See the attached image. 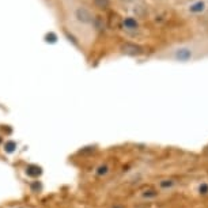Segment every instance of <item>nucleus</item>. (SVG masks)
Masks as SVG:
<instances>
[{
    "mask_svg": "<svg viewBox=\"0 0 208 208\" xmlns=\"http://www.w3.org/2000/svg\"><path fill=\"white\" fill-rule=\"evenodd\" d=\"M75 18L79 22H82V23H90V22H93V14L86 7H79V8H76V11H75Z\"/></svg>",
    "mask_w": 208,
    "mask_h": 208,
    "instance_id": "1",
    "label": "nucleus"
},
{
    "mask_svg": "<svg viewBox=\"0 0 208 208\" xmlns=\"http://www.w3.org/2000/svg\"><path fill=\"white\" fill-rule=\"evenodd\" d=\"M192 56H193L192 49H189V48H186V46L180 48V49H177L176 53H174V57L177 59L178 61H188V60L192 59Z\"/></svg>",
    "mask_w": 208,
    "mask_h": 208,
    "instance_id": "2",
    "label": "nucleus"
},
{
    "mask_svg": "<svg viewBox=\"0 0 208 208\" xmlns=\"http://www.w3.org/2000/svg\"><path fill=\"white\" fill-rule=\"evenodd\" d=\"M205 7H207L205 1H203V0H199V1H196V3L190 4L189 11H190L192 14H200V12H203V11L205 10Z\"/></svg>",
    "mask_w": 208,
    "mask_h": 208,
    "instance_id": "3",
    "label": "nucleus"
},
{
    "mask_svg": "<svg viewBox=\"0 0 208 208\" xmlns=\"http://www.w3.org/2000/svg\"><path fill=\"white\" fill-rule=\"evenodd\" d=\"M123 52L128 53V55H139V53H141V48L137 45H133V44H125V45H123Z\"/></svg>",
    "mask_w": 208,
    "mask_h": 208,
    "instance_id": "4",
    "label": "nucleus"
},
{
    "mask_svg": "<svg viewBox=\"0 0 208 208\" xmlns=\"http://www.w3.org/2000/svg\"><path fill=\"white\" fill-rule=\"evenodd\" d=\"M124 26L127 29H136L137 27V22H136L135 18H127L124 21Z\"/></svg>",
    "mask_w": 208,
    "mask_h": 208,
    "instance_id": "5",
    "label": "nucleus"
},
{
    "mask_svg": "<svg viewBox=\"0 0 208 208\" xmlns=\"http://www.w3.org/2000/svg\"><path fill=\"white\" fill-rule=\"evenodd\" d=\"M14 147H15V144H14V143H10V144L7 146V151H12L14 150Z\"/></svg>",
    "mask_w": 208,
    "mask_h": 208,
    "instance_id": "6",
    "label": "nucleus"
}]
</instances>
